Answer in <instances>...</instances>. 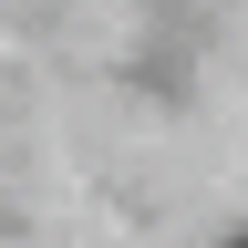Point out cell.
Instances as JSON below:
<instances>
[{"instance_id":"1","label":"cell","mask_w":248,"mask_h":248,"mask_svg":"<svg viewBox=\"0 0 248 248\" xmlns=\"http://www.w3.org/2000/svg\"><path fill=\"white\" fill-rule=\"evenodd\" d=\"M238 248H248V238H238Z\"/></svg>"}]
</instances>
